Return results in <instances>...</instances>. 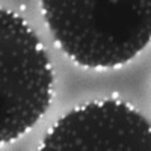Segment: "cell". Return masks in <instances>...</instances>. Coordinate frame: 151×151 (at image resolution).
Listing matches in <instances>:
<instances>
[{"label": "cell", "mask_w": 151, "mask_h": 151, "mask_svg": "<svg viewBox=\"0 0 151 151\" xmlns=\"http://www.w3.org/2000/svg\"><path fill=\"white\" fill-rule=\"evenodd\" d=\"M59 48L86 68L127 64L151 41V0H41Z\"/></svg>", "instance_id": "cell-1"}, {"label": "cell", "mask_w": 151, "mask_h": 151, "mask_svg": "<svg viewBox=\"0 0 151 151\" xmlns=\"http://www.w3.org/2000/svg\"><path fill=\"white\" fill-rule=\"evenodd\" d=\"M42 151H151V125L116 100L73 109L42 141Z\"/></svg>", "instance_id": "cell-3"}, {"label": "cell", "mask_w": 151, "mask_h": 151, "mask_svg": "<svg viewBox=\"0 0 151 151\" xmlns=\"http://www.w3.org/2000/svg\"><path fill=\"white\" fill-rule=\"evenodd\" d=\"M53 70L38 36L21 17L0 11V142L23 136L52 101Z\"/></svg>", "instance_id": "cell-2"}]
</instances>
